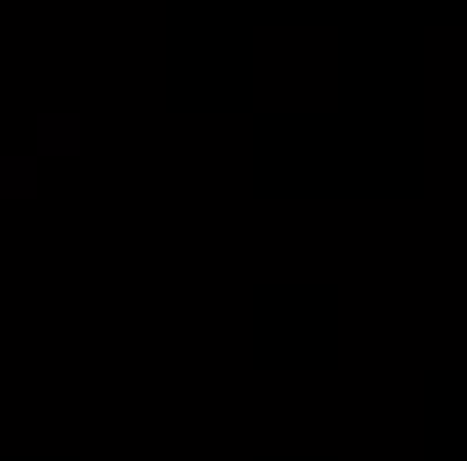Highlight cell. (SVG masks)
Segmentation results:
<instances>
[{
    "label": "cell",
    "mask_w": 467,
    "mask_h": 461,
    "mask_svg": "<svg viewBox=\"0 0 467 461\" xmlns=\"http://www.w3.org/2000/svg\"><path fill=\"white\" fill-rule=\"evenodd\" d=\"M38 193V167L33 161H0V199H33Z\"/></svg>",
    "instance_id": "cell-1"
}]
</instances>
